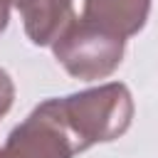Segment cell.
Returning a JSON list of instances; mask_svg holds the SVG:
<instances>
[{"label":"cell","instance_id":"6da1fadb","mask_svg":"<svg viewBox=\"0 0 158 158\" xmlns=\"http://www.w3.org/2000/svg\"><path fill=\"white\" fill-rule=\"evenodd\" d=\"M57 104L84 151L121 138L133 121V96L121 81L57 96Z\"/></svg>","mask_w":158,"mask_h":158},{"label":"cell","instance_id":"7a4b0ae2","mask_svg":"<svg viewBox=\"0 0 158 158\" xmlns=\"http://www.w3.org/2000/svg\"><path fill=\"white\" fill-rule=\"evenodd\" d=\"M123 37L99 30L81 17H74L52 42L54 59L67 69V74L81 81L111 77L123 59Z\"/></svg>","mask_w":158,"mask_h":158},{"label":"cell","instance_id":"3957f363","mask_svg":"<svg viewBox=\"0 0 158 158\" xmlns=\"http://www.w3.org/2000/svg\"><path fill=\"white\" fill-rule=\"evenodd\" d=\"M2 148L12 158H74L84 151L64 121L57 96L37 104L30 116L10 131Z\"/></svg>","mask_w":158,"mask_h":158},{"label":"cell","instance_id":"277c9868","mask_svg":"<svg viewBox=\"0 0 158 158\" xmlns=\"http://www.w3.org/2000/svg\"><path fill=\"white\" fill-rule=\"evenodd\" d=\"M151 0H84L81 20L116 37H133L146 27Z\"/></svg>","mask_w":158,"mask_h":158},{"label":"cell","instance_id":"5b68a950","mask_svg":"<svg viewBox=\"0 0 158 158\" xmlns=\"http://www.w3.org/2000/svg\"><path fill=\"white\" fill-rule=\"evenodd\" d=\"M22 17L25 35L37 47H52L59 32L77 17L74 0H10Z\"/></svg>","mask_w":158,"mask_h":158},{"label":"cell","instance_id":"8992f818","mask_svg":"<svg viewBox=\"0 0 158 158\" xmlns=\"http://www.w3.org/2000/svg\"><path fill=\"white\" fill-rule=\"evenodd\" d=\"M12 101H15V81L0 67V118L12 109Z\"/></svg>","mask_w":158,"mask_h":158},{"label":"cell","instance_id":"52a82bcc","mask_svg":"<svg viewBox=\"0 0 158 158\" xmlns=\"http://www.w3.org/2000/svg\"><path fill=\"white\" fill-rule=\"evenodd\" d=\"M10 0H0V35L7 30V22H10Z\"/></svg>","mask_w":158,"mask_h":158},{"label":"cell","instance_id":"ba28073f","mask_svg":"<svg viewBox=\"0 0 158 158\" xmlns=\"http://www.w3.org/2000/svg\"><path fill=\"white\" fill-rule=\"evenodd\" d=\"M0 158H12V156H10V153H7L5 148H0Z\"/></svg>","mask_w":158,"mask_h":158}]
</instances>
